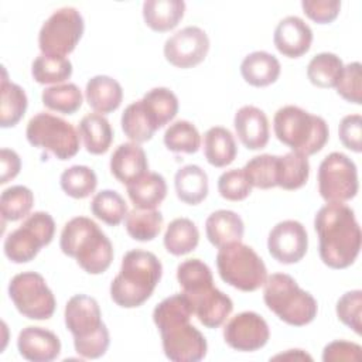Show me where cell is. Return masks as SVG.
I'll return each mask as SVG.
<instances>
[{
  "label": "cell",
  "mask_w": 362,
  "mask_h": 362,
  "mask_svg": "<svg viewBox=\"0 0 362 362\" xmlns=\"http://www.w3.org/2000/svg\"><path fill=\"white\" fill-rule=\"evenodd\" d=\"M192 315V307L182 293L170 296L156 305L153 321L170 361L198 362L205 358L208 344L201 331L189 322Z\"/></svg>",
  "instance_id": "obj_1"
},
{
  "label": "cell",
  "mask_w": 362,
  "mask_h": 362,
  "mask_svg": "<svg viewBox=\"0 0 362 362\" xmlns=\"http://www.w3.org/2000/svg\"><path fill=\"white\" fill-rule=\"evenodd\" d=\"M320 257L331 269H346L361 250V228L354 209L344 202L327 204L314 218Z\"/></svg>",
  "instance_id": "obj_2"
},
{
  "label": "cell",
  "mask_w": 362,
  "mask_h": 362,
  "mask_svg": "<svg viewBox=\"0 0 362 362\" xmlns=\"http://www.w3.org/2000/svg\"><path fill=\"white\" fill-rule=\"evenodd\" d=\"M163 266L158 257L147 250H129L119 274L112 280L110 297L123 308H136L146 303L158 284Z\"/></svg>",
  "instance_id": "obj_3"
},
{
  "label": "cell",
  "mask_w": 362,
  "mask_h": 362,
  "mask_svg": "<svg viewBox=\"0 0 362 362\" xmlns=\"http://www.w3.org/2000/svg\"><path fill=\"white\" fill-rule=\"evenodd\" d=\"M59 247L64 255L75 259L89 274L106 272L113 260L112 242L86 216H75L65 223L59 238Z\"/></svg>",
  "instance_id": "obj_4"
},
{
  "label": "cell",
  "mask_w": 362,
  "mask_h": 362,
  "mask_svg": "<svg viewBox=\"0 0 362 362\" xmlns=\"http://www.w3.org/2000/svg\"><path fill=\"white\" fill-rule=\"evenodd\" d=\"M65 325L74 335V346L78 355L96 359L106 354L110 337L102 321L98 301L86 294L72 296L65 305Z\"/></svg>",
  "instance_id": "obj_5"
},
{
  "label": "cell",
  "mask_w": 362,
  "mask_h": 362,
  "mask_svg": "<svg viewBox=\"0 0 362 362\" xmlns=\"http://www.w3.org/2000/svg\"><path fill=\"white\" fill-rule=\"evenodd\" d=\"M273 130L279 141L307 157L321 151L329 137L328 124L321 116L294 105L283 106L276 112Z\"/></svg>",
  "instance_id": "obj_6"
},
{
  "label": "cell",
  "mask_w": 362,
  "mask_h": 362,
  "mask_svg": "<svg viewBox=\"0 0 362 362\" xmlns=\"http://www.w3.org/2000/svg\"><path fill=\"white\" fill-rule=\"evenodd\" d=\"M263 300L270 311L293 327H304L317 317L315 298L286 273H273L264 281Z\"/></svg>",
  "instance_id": "obj_7"
},
{
  "label": "cell",
  "mask_w": 362,
  "mask_h": 362,
  "mask_svg": "<svg viewBox=\"0 0 362 362\" xmlns=\"http://www.w3.org/2000/svg\"><path fill=\"white\" fill-rule=\"evenodd\" d=\"M216 267L225 283L246 293L260 288L267 279L262 257L242 242L221 247L216 255Z\"/></svg>",
  "instance_id": "obj_8"
},
{
  "label": "cell",
  "mask_w": 362,
  "mask_h": 362,
  "mask_svg": "<svg viewBox=\"0 0 362 362\" xmlns=\"http://www.w3.org/2000/svg\"><path fill=\"white\" fill-rule=\"evenodd\" d=\"M31 146L52 153L58 160H68L79 151V133L62 117L40 112L33 116L25 129Z\"/></svg>",
  "instance_id": "obj_9"
},
{
  "label": "cell",
  "mask_w": 362,
  "mask_h": 362,
  "mask_svg": "<svg viewBox=\"0 0 362 362\" xmlns=\"http://www.w3.org/2000/svg\"><path fill=\"white\" fill-rule=\"evenodd\" d=\"M54 233V218L44 211L34 212L25 218L20 228L7 235L4 255L13 263H28L38 255L41 247L51 243Z\"/></svg>",
  "instance_id": "obj_10"
},
{
  "label": "cell",
  "mask_w": 362,
  "mask_h": 362,
  "mask_svg": "<svg viewBox=\"0 0 362 362\" xmlns=\"http://www.w3.org/2000/svg\"><path fill=\"white\" fill-rule=\"evenodd\" d=\"M83 30V17L76 8H58L45 20L40 30V49L44 55L65 57L75 49Z\"/></svg>",
  "instance_id": "obj_11"
},
{
  "label": "cell",
  "mask_w": 362,
  "mask_h": 362,
  "mask_svg": "<svg viewBox=\"0 0 362 362\" xmlns=\"http://www.w3.org/2000/svg\"><path fill=\"white\" fill-rule=\"evenodd\" d=\"M8 296L18 313L30 320H48L55 311V297L40 273L16 274L10 280Z\"/></svg>",
  "instance_id": "obj_12"
},
{
  "label": "cell",
  "mask_w": 362,
  "mask_h": 362,
  "mask_svg": "<svg viewBox=\"0 0 362 362\" xmlns=\"http://www.w3.org/2000/svg\"><path fill=\"white\" fill-rule=\"evenodd\" d=\"M355 163L344 153L328 154L318 168V192L328 204L346 202L358 192Z\"/></svg>",
  "instance_id": "obj_13"
},
{
  "label": "cell",
  "mask_w": 362,
  "mask_h": 362,
  "mask_svg": "<svg viewBox=\"0 0 362 362\" xmlns=\"http://www.w3.org/2000/svg\"><path fill=\"white\" fill-rule=\"evenodd\" d=\"M209 51L206 33L195 25H188L173 34L164 44L165 59L181 69L201 64Z\"/></svg>",
  "instance_id": "obj_14"
},
{
  "label": "cell",
  "mask_w": 362,
  "mask_h": 362,
  "mask_svg": "<svg viewBox=\"0 0 362 362\" xmlns=\"http://www.w3.org/2000/svg\"><path fill=\"white\" fill-rule=\"evenodd\" d=\"M270 337L263 317L253 311H243L232 317L223 328L225 342L240 352H253L263 348Z\"/></svg>",
  "instance_id": "obj_15"
},
{
  "label": "cell",
  "mask_w": 362,
  "mask_h": 362,
  "mask_svg": "<svg viewBox=\"0 0 362 362\" xmlns=\"http://www.w3.org/2000/svg\"><path fill=\"white\" fill-rule=\"evenodd\" d=\"M267 249L274 260L283 264L300 262L308 249V235L303 223L294 219L279 222L269 233Z\"/></svg>",
  "instance_id": "obj_16"
},
{
  "label": "cell",
  "mask_w": 362,
  "mask_h": 362,
  "mask_svg": "<svg viewBox=\"0 0 362 362\" xmlns=\"http://www.w3.org/2000/svg\"><path fill=\"white\" fill-rule=\"evenodd\" d=\"M182 294L188 298L194 315L206 328L221 327L233 310L230 297L214 287V283Z\"/></svg>",
  "instance_id": "obj_17"
},
{
  "label": "cell",
  "mask_w": 362,
  "mask_h": 362,
  "mask_svg": "<svg viewBox=\"0 0 362 362\" xmlns=\"http://www.w3.org/2000/svg\"><path fill=\"white\" fill-rule=\"evenodd\" d=\"M274 47L288 58H300L308 52L313 42V30L297 16L284 17L276 27L273 35Z\"/></svg>",
  "instance_id": "obj_18"
},
{
  "label": "cell",
  "mask_w": 362,
  "mask_h": 362,
  "mask_svg": "<svg viewBox=\"0 0 362 362\" xmlns=\"http://www.w3.org/2000/svg\"><path fill=\"white\" fill-rule=\"evenodd\" d=\"M20 355L33 362H49L59 356L61 341L49 329L42 327H25L17 338Z\"/></svg>",
  "instance_id": "obj_19"
},
{
  "label": "cell",
  "mask_w": 362,
  "mask_h": 362,
  "mask_svg": "<svg viewBox=\"0 0 362 362\" xmlns=\"http://www.w3.org/2000/svg\"><path fill=\"white\" fill-rule=\"evenodd\" d=\"M240 143L249 150H260L269 143L270 129L266 113L252 105L242 106L233 119Z\"/></svg>",
  "instance_id": "obj_20"
},
{
  "label": "cell",
  "mask_w": 362,
  "mask_h": 362,
  "mask_svg": "<svg viewBox=\"0 0 362 362\" xmlns=\"http://www.w3.org/2000/svg\"><path fill=\"white\" fill-rule=\"evenodd\" d=\"M110 171L123 184H130L148 173L147 156L137 143H123L110 157Z\"/></svg>",
  "instance_id": "obj_21"
},
{
  "label": "cell",
  "mask_w": 362,
  "mask_h": 362,
  "mask_svg": "<svg viewBox=\"0 0 362 362\" xmlns=\"http://www.w3.org/2000/svg\"><path fill=\"white\" fill-rule=\"evenodd\" d=\"M245 225L242 218L229 209H218L205 221V233L208 240L218 249L240 242L243 238Z\"/></svg>",
  "instance_id": "obj_22"
},
{
  "label": "cell",
  "mask_w": 362,
  "mask_h": 362,
  "mask_svg": "<svg viewBox=\"0 0 362 362\" xmlns=\"http://www.w3.org/2000/svg\"><path fill=\"white\" fill-rule=\"evenodd\" d=\"M85 98L95 112L106 115L120 106L123 89L116 79L107 75H96L88 81Z\"/></svg>",
  "instance_id": "obj_23"
},
{
  "label": "cell",
  "mask_w": 362,
  "mask_h": 362,
  "mask_svg": "<svg viewBox=\"0 0 362 362\" xmlns=\"http://www.w3.org/2000/svg\"><path fill=\"white\" fill-rule=\"evenodd\" d=\"M280 71L281 66L279 59L266 51L250 52L240 64L242 78L256 88H264L274 83Z\"/></svg>",
  "instance_id": "obj_24"
},
{
  "label": "cell",
  "mask_w": 362,
  "mask_h": 362,
  "mask_svg": "<svg viewBox=\"0 0 362 362\" xmlns=\"http://www.w3.org/2000/svg\"><path fill=\"white\" fill-rule=\"evenodd\" d=\"M127 195L134 208L156 209L167 195V184L161 174L146 173L139 180L126 185Z\"/></svg>",
  "instance_id": "obj_25"
},
{
  "label": "cell",
  "mask_w": 362,
  "mask_h": 362,
  "mask_svg": "<svg viewBox=\"0 0 362 362\" xmlns=\"http://www.w3.org/2000/svg\"><path fill=\"white\" fill-rule=\"evenodd\" d=\"M185 11L182 0H146L143 3L144 23L157 33H165L178 25Z\"/></svg>",
  "instance_id": "obj_26"
},
{
  "label": "cell",
  "mask_w": 362,
  "mask_h": 362,
  "mask_svg": "<svg viewBox=\"0 0 362 362\" xmlns=\"http://www.w3.org/2000/svg\"><path fill=\"white\" fill-rule=\"evenodd\" d=\"M174 185L178 199L188 205H198L208 195V175L195 164L181 167L175 173Z\"/></svg>",
  "instance_id": "obj_27"
},
{
  "label": "cell",
  "mask_w": 362,
  "mask_h": 362,
  "mask_svg": "<svg viewBox=\"0 0 362 362\" xmlns=\"http://www.w3.org/2000/svg\"><path fill=\"white\" fill-rule=\"evenodd\" d=\"M238 153L233 134L222 127L214 126L204 134V154L206 161L218 168L229 165Z\"/></svg>",
  "instance_id": "obj_28"
},
{
  "label": "cell",
  "mask_w": 362,
  "mask_h": 362,
  "mask_svg": "<svg viewBox=\"0 0 362 362\" xmlns=\"http://www.w3.org/2000/svg\"><path fill=\"white\" fill-rule=\"evenodd\" d=\"M85 148L90 154H105L113 140V130L109 120L100 113H89L83 116L78 127Z\"/></svg>",
  "instance_id": "obj_29"
},
{
  "label": "cell",
  "mask_w": 362,
  "mask_h": 362,
  "mask_svg": "<svg viewBox=\"0 0 362 362\" xmlns=\"http://www.w3.org/2000/svg\"><path fill=\"white\" fill-rule=\"evenodd\" d=\"M140 100L157 130L173 120L178 112V98L168 88H153Z\"/></svg>",
  "instance_id": "obj_30"
},
{
  "label": "cell",
  "mask_w": 362,
  "mask_h": 362,
  "mask_svg": "<svg viewBox=\"0 0 362 362\" xmlns=\"http://www.w3.org/2000/svg\"><path fill=\"white\" fill-rule=\"evenodd\" d=\"M199 242V230L188 218L171 221L164 233V247L174 256H182L192 252Z\"/></svg>",
  "instance_id": "obj_31"
},
{
  "label": "cell",
  "mask_w": 362,
  "mask_h": 362,
  "mask_svg": "<svg viewBox=\"0 0 362 362\" xmlns=\"http://www.w3.org/2000/svg\"><path fill=\"white\" fill-rule=\"evenodd\" d=\"M310 177V163L307 156L290 151L284 156H279L277 167V187L283 189H298Z\"/></svg>",
  "instance_id": "obj_32"
},
{
  "label": "cell",
  "mask_w": 362,
  "mask_h": 362,
  "mask_svg": "<svg viewBox=\"0 0 362 362\" xmlns=\"http://www.w3.org/2000/svg\"><path fill=\"white\" fill-rule=\"evenodd\" d=\"M28 99L24 89L10 82L6 78L1 79V103H0V126L3 129L16 126L27 110Z\"/></svg>",
  "instance_id": "obj_33"
},
{
  "label": "cell",
  "mask_w": 362,
  "mask_h": 362,
  "mask_svg": "<svg viewBox=\"0 0 362 362\" xmlns=\"http://www.w3.org/2000/svg\"><path fill=\"white\" fill-rule=\"evenodd\" d=\"M344 71L341 58L332 52H321L311 58L307 66V76L314 86L335 88Z\"/></svg>",
  "instance_id": "obj_34"
},
{
  "label": "cell",
  "mask_w": 362,
  "mask_h": 362,
  "mask_svg": "<svg viewBox=\"0 0 362 362\" xmlns=\"http://www.w3.org/2000/svg\"><path fill=\"white\" fill-rule=\"evenodd\" d=\"M124 226L134 240L148 242L160 233L163 226V214L157 209L134 208L126 215Z\"/></svg>",
  "instance_id": "obj_35"
},
{
  "label": "cell",
  "mask_w": 362,
  "mask_h": 362,
  "mask_svg": "<svg viewBox=\"0 0 362 362\" xmlns=\"http://www.w3.org/2000/svg\"><path fill=\"white\" fill-rule=\"evenodd\" d=\"M120 123H122L123 133L133 143H137V144L148 141L157 130L151 123L150 117L147 116L141 100H136L124 109Z\"/></svg>",
  "instance_id": "obj_36"
},
{
  "label": "cell",
  "mask_w": 362,
  "mask_h": 362,
  "mask_svg": "<svg viewBox=\"0 0 362 362\" xmlns=\"http://www.w3.org/2000/svg\"><path fill=\"white\" fill-rule=\"evenodd\" d=\"M90 211L109 226H117L129 214L126 201L113 189L99 191L90 202Z\"/></svg>",
  "instance_id": "obj_37"
},
{
  "label": "cell",
  "mask_w": 362,
  "mask_h": 362,
  "mask_svg": "<svg viewBox=\"0 0 362 362\" xmlns=\"http://www.w3.org/2000/svg\"><path fill=\"white\" fill-rule=\"evenodd\" d=\"M31 75L34 81L41 85H57L71 78L72 64L65 57H49L41 54L31 65Z\"/></svg>",
  "instance_id": "obj_38"
},
{
  "label": "cell",
  "mask_w": 362,
  "mask_h": 362,
  "mask_svg": "<svg viewBox=\"0 0 362 362\" xmlns=\"http://www.w3.org/2000/svg\"><path fill=\"white\" fill-rule=\"evenodd\" d=\"M82 92L75 83H61L45 88L41 100L45 107L64 115H74L82 106Z\"/></svg>",
  "instance_id": "obj_39"
},
{
  "label": "cell",
  "mask_w": 362,
  "mask_h": 362,
  "mask_svg": "<svg viewBox=\"0 0 362 362\" xmlns=\"http://www.w3.org/2000/svg\"><path fill=\"white\" fill-rule=\"evenodd\" d=\"M164 144L170 151L194 154L201 147V134L188 120H177L164 133Z\"/></svg>",
  "instance_id": "obj_40"
},
{
  "label": "cell",
  "mask_w": 362,
  "mask_h": 362,
  "mask_svg": "<svg viewBox=\"0 0 362 362\" xmlns=\"http://www.w3.org/2000/svg\"><path fill=\"white\" fill-rule=\"evenodd\" d=\"M59 184L66 195L82 199L95 192L98 177L95 171L86 165H72L61 174Z\"/></svg>",
  "instance_id": "obj_41"
},
{
  "label": "cell",
  "mask_w": 362,
  "mask_h": 362,
  "mask_svg": "<svg viewBox=\"0 0 362 362\" xmlns=\"http://www.w3.org/2000/svg\"><path fill=\"white\" fill-rule=\"evenodd\" d=\"M279 156L260 154L249 160L242 168L252 187L269 189L277 187Z\"/></svg>",
  "instance_id": "obj_42"
},
{
  "label": "cell",
  "mask_w": 362,
  "mask_h": 362,
  "mask_svg": "<svg viewBox=\"0 0 362 362\" xmlns=\"http://www.w3.org/2000/svg\"><path fill=\"white\" fill-rule=\"evenodd\" d=\"M34 204V195L24 185H13L6 188L0 197V208L3 221L16 222L25 218Z\"/></svg>",
  "instance_id": "obj_43"
},
{
  "label": "cell",
  "mask_w": 362,
  "mask_h": 362,
  "mask_svg": "<svg viewBox=\"0 0 362 362\" xmlns=\"http://www.w3.org/2000/svg\"><path fill=\"white\" fill-rule=\"evenodd\" d=\"M177 280L182 288V293L214 283L211 269L199 259H188L180 263L177 267Z\"/></svg>",
  "instance_id": "obj_44"
},
{
  "label": "cell",
  "mask_w": 362,
  "mask_h": 362,
  "mask_svg": "<svg viewBox=\"0 0 362 362\" xmlns=\"http://www.w3.org/2000/svg\"><path fill=\"white\" fill-rule=\"evenodd\" d=\"M337 315L342 324L361 335L362 332V291L352 290L337 301Z\"/></svg>",
  "instance_id": "obj_45"
},
{
  "label": "cell",
  "mask_w": 362,
  "mask_h": 362,
  "mask_svg": "<svg viewBox=\"0 0 362 362\" xmlns=\"http://www.w3.org/2000/svg\"><path fill=\"white\" fill-rule=\"evenodd\" d=\"M218 192L228 201H243L250 195L252 185L242 168H233L222 173L218 178Z\"/></svg>",
  "instance_id": "obj_46"
},
{
  "label": "cell",
  "mask_w": 362,
  "mask_h": 362,
  "mask_svg": "<svg viewBox=\"0 0 362 362\" xmlns=\"http://www.w3.org/2000/svg\"><path fill=\"white\" fill-rule=\"evenodd\" d=\"M337 93L345 100L361 105V89H362V72L359 62H351L344 66L342 75L337 83Z\"/></svg>",
  "instance_id": "obj_47"
},
{
  "label": "cell",
  "mask_w": 362,
  "mask_h": 362,
  "mask_svg": "<svg viewBox=\"0 0 362 362\" xmlns=\"http://www.w3.org/2000/svg\"><path fill=\"white\" fill-rule=\"evenodd\" d=\"M303 11L305 16L318 23L328 24L332 23L341 10V1L338 0H303L301 1Z\"/></svg>",
  "instance_id": "obj_48"
},
{
  "label": "cell",
  "mask_w": 362,
  "mask_h": 362,
  "mask_svg": "<svg viewBox=\"0 0 362 362\" xmlns=\"http://www.w3.org/2000/svg\"><path fill=\"white\" fill-rule=\"evenodd\" d=\"M338 136L341 143L349 148L351 151L361 153L362 151V117L361 115H348L342 117Z\"/></svg>",
  "instance_id": "obj_49"
},
{
  "label": "cell",
  "mask_w": 362,
  "mask_h": 362,
  "mask_svg": "<svg viewBox=\"0 0 362 362\" xmlns=\"http://www.w3.org/2000/svg\"><path fill=\"white\" fill-rule=\"evenodd\" d=\"M362 358V348L361 345L349 341H332L325 345L322 351V361L324 362H338V361H351L359 362Z\"/></svg>",
  "instance_id": "obj_50"
},
{
  "label": "cell",
  "mask_w": 362,
  "mask_h": 362,
  "mask_svg": "<svg viewBox=\"0 0 362 362\" xmlns=\"http://www.w3.org/2000/svg\"><path fill=\"white\" fill-rule=\"evenodd\" d=\"M1 175H0V184H6L10 180L16 178L21 168V160L18 154L14 150L10 148H1Z\"/></svg>",
  "instance_id": "obj_51"
},
{
  "label": "cell",
  "mask_w": 362,
  "mask_h": 362,
  "mask_svg": "<svg viewBox=\"0 0 362 362\" xmlns=\"http://www.w3.org/2000/svg\"><path fill=\"white\" fill-rule=\"evenodd\" d=\"M273 359H300V361L308 359V361H311L313 358L308 354L303 352L301 349H288L286 354H279V355L273 356Z\"/></svg>",
  "instance_id": "obj_52"
}]
</instances>
